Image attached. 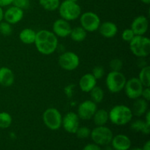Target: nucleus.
Returning <instances> with one entry per match:
<instances>
[{"label": "nucleus", "instance_id": "9d476101", "mask_svg": "<svg viewBox=\"0 0 150 150\" xmlns=\"http://www.w3.org/2000/svg\"><path fill=\"white\" fill-rule=\"evenodd\" d=\"M144 88V87L139 79L138 78L133 77L126 81L123 89L127 98L134 100L137 98H141Z\"/></svg>", "mask_w": 150, "mask_h": 150}, {"label": "nucleus", "instance_id": "6e6552de", "mask_svg": "<svg viewBox=\"0 0 150 150\" xmlns=\"http://www.w3.org/2000/svg\"><path fill=\"white\" fill-rule=\"evenodd\" d=\"M81 26L86 32H93L98 30L101 21L98 14L93 12L88 11L81 14L80 16Z\"/></svg>", "mask_w": 150, "mask_h": 150}, {"label": "nucleus", "instance_id": "72a5a7b5", "mask_svg": "<svg viewBox=\"0 0 150 150\" xmlns=\"http://www.w3.org/2000/svg\"><path fill=\"white\" fill-rule=\"evenodd\" d=\"M92 74L93 75V76L97 80H98V79H100L103 77L104 74H105V70L102 66H95L92 70Z\"/></svg>", "mask_w": 150, "mask_h": 150}, {"label": "nucleus", "instance_id": "dca6fc26", "mask_svg": "<svg viewBox=\"0 0 150 150\" xmlns=\"http://www.w3.org/2000/svg\"><path fill=\"white\" fill-rule=\"evenodd\" d=\"M111 144L114 150H129L131 147V140L125 134H118L113 136Z\"/></svg>", "mask_w": 150, "mask_h": 150}, {"label": "nucleus", "instance_id": "ea45409f", "mask_svg": "<svg viewBox=\"0 0 150 150\" xmlns=\"http://www.w3.org/2000/svg\"><path fill=\"white\" fill-rule=\"evenodd\" d=\"M142 149L143 150H150V142L149 141H147V142L144 144V145Z\"/></svg>", "mask_w": 150, "mask_h": 150}, {"label": "nucleus", "instance_id": "a19ab883", "mask_svg": "<svg viewBox=\"0 0 150 150\" xmlns=\"http://www.w3.org/2000/svg\"><path fill=\"white\" fill-rule=\"evenodd\" d=\"M4 20V10L2 7L0 6V22H1Z\"/></svg>", "mask_w": 150, "mask_h": 150}, {"label": "nucleus", "instance_id": "393cba45", "mask_svg": "<svg viewBox=\"0 0 150 150\" xmlns=\"http://www.w3.org/2000/svg\"><path fill=\"white\" fill-rule=\"evenodd\" d=\"M139 81L144 87H149L150 86V67L149 65L141 68L139 74Z\"/></svg>", "mask_w": 150, "mask_h": 150}, {"label": "nucleus", "instance_id": "f3484780", "mask_svg": "<svg viewBox=\"0 0 150 150\" xmlns=\"http://www.w3.org/2000/svg\"><path fill=\"white\" fill-rule=\"evenodd\" d=\"M79 87L83 92H89L97 86V79L92 73H86L79 80Z\"/></svg>", "mask_w": 150, "mask_h": 150}, {"label": "nucleus", "instance_id": "37998d69", "mask_svg": "<svg viewBox=\"0 0 150 150\" xmlns=\"http://www.w3.org/2000/svg\"><path fill=\"white\" fill-rule=\"evenodd\" d=\"M105 150H114V149H113L112 146H108V145H107V146L105 147Z\"/></svg>", "mask_w": 150, "mask_h": 150}, {"label": "nucleus", "instance_id": "f704fd0d", "mask_svg": "<svg viewBox=\"0 0 150 150\" xmlns=\"http://www.w3.org/2000/svg\"><path fill=\"white\" fill-rule=\"evenodd\" d=\"M142 98L144 100H146V101L150 100V89L149 87H144V88L143 91H142Z\"/></svg>", "mask_w": 150, "mask_h": 150}, {"label": "nucleus", "instance_id": "4c0bfd02", "mask_svg": "<svg viewBox=\"0 0 150 150\" xmlns=\"http://www.w3.org/2000/svg\"><path fill=\"white\" fill-rule=\"evenodd\" d=\"M13 1V0H0V6L1 7H7V6L12 4Z\"/></svg>", "mask_w": 150, "mask_h": 150}, {"label": "nucleus", "instance_id": "2eb2a0df", "mask_svg": "<svg viewBox=\"0 0 150 150\" xmlns=\"http://www.w3.org/2000/svg\"><path fill=\"white\" fill-rule=\"evenodd\" d=\"M149 21L144 16H139L135 18L131 23L130 29L134 32L135 35H144L148 31Z\"/></svg>", "mask_w": 150, "mask_h": 150}, {"label": "nucleus", "instance_id": "7c9ffc66", "mask_svg": "<svg viewBox=\"0 0 150 150\" xmlns=\"http://www.w3.org/2000/svg\"><path fill=\"white\" fill-rule=\"evenodd\" d=\"M109 67L111 71H121L123 67V62L120 59L114 58L110 62Z\"/></svg>", "mask_w": 150, "mask_h": 150}, {"label": "nucleus", "instance_id": "c03bdc74", "mask_svg": "<svg viewBox=\"0 0 150 150\" xmlns=\"http://www.w3.org/2000/svg\"><path fill=\"white\" fill-rule=\"evenodd\" d=\"M130 150H143V149H142V148L136 147V148H133V149H130Z\"/></svg>", "mask_w": 150, "mask_h": 150}, {"label": "nucleus", "instance_id": "4468645a", "mask_svg": "<svg viewBox=\"0 0 150 150\" xmlns=\"http://www.w3.org/2000/svg\"><path fill=\"white\" fill-rule=\"evenodd\" d=\"M72 27L67 21L63 18L57 19L53 23V32L58 38H66L70 35Z\"/></svg>", "mask_w": 150, "mask_h": 150}, {"label": "nucleus", "instance_id": "473e14b6", "mask_svg": "<svg viewBox=\"0 0 150 150\" xmlns=\"http://www.w3.org/2000/svg\"><path fill=\"white\" fill-rule=\"evenodd\" d=\"M12 4L23 10L29 7V6H30V0H13Z\"/></svg>", "mask_w": 150, "mask_h": 150}, {"label": "nucleus", "instance_id": "ddd939ff", "mask_svg": "<svg viewBox=\"0 0 150 150\" xmlns=\"http://www.w3.org/2000/svg\"><path fill=\"white\" fill-rule=\"evenodd\" d=\"M23 10L14 5L10 6L4 12V20L11 25L16 24L23 19Z\"/></svg>", "mask_w": 150, "mask_h": 150}, {"label": "nucleus", "instance_id": "20e7f679", "mask_svg": "<svg viewBox=\"0 0 150 150\" xmlns=\"http://www.w3.org/2000/svg\"><path fill=\"white\" fill-rule=\"evenodd\" d=\"M59 13L61 18L67 21L79 18L81 14V8L77 2L64 0L59 6Z\"/></svg>", "mask_w": 150, "mask_h": 150}, {"label": "nucleus", "instance_id": "7ed1b4c3", "mask_svg": "<svg viewBox=\"0 0 150 150\" xmlns=\"http://www.w3.org/2000/svg\"><path fill=\"white\" fill-rule=\"evenodd\" d=\"M130 50L133 55L146 58L150 54V40L144 35H136L129 42Z\"/></svg>", "mask_w": 150, "mask_h": 150}, {"label": "nucleus", "instance_id": "c9c22d12", "mask_svg": "<svg viewBox=\"0 0 150 150\" xmlns=\"http://www.w3.org/2000/svg\"><path fill=\"white\" fill-rule=\"evenodd\" d=\"M82 150H102L100 148V146L96 144H88Z\"/></svg>", "mask_w": 150, "mask_h": 150}, {"label": "nucleus", "instance_id": "a211bd4d", "mask_svg": "<svg viewBox=\"0 0 150 150\" xmlns=\"http://www.w3.org/2000/svg\"><path fill=\"white\" fill-rule=\"evenodd\" d=\"M100 34L105 38H112L118 32V27L111 21H105L100 23L98 28Z\"/></svg>", "mask_w": 150, "mask_h": 150}, {"label": "nucleus", "instance_id": "c756f323", "mask_svg": "<svg viewBox=\"0 0 150 150\" xmlns=\"http://www.w3.org/2000/svg\"><path fill=\"white\" fill-rule=\"evenodd\" d=\"M91 133V130L88 127H86V126H82V127H80L78 128V130H76V133L75 134L76 135L79 139H86V138L89 137L90 136Z\"/></svg>", "mask_w": 150, "mask_h": 150}, {"label": "nucleus", "instance_id": "39448f33", "mask_svg": "<svg viewBox=\"0 0 150 150\" xmlns=\"http://www.w3.org/2000/svg\"><path fill=\"white\" fill-rule=\"evenodd\" d=\"M127 79L121 71H111L105 78V85L111 93H119L123 90Z\"/></svg>", "mask_w": 150, "mask_h": 150}, {"label": "nucleus", "instance_id": "aec40b11", "mask_svg": "<svg viewBox=\"0 0 150 150\" xmlns=\"http://www.w3.org/2000/svg\"><path fill=\"white\" fill-rule=\"evenodd\" d=\"M133 116L136 117H142L148 111V101L143 98H139L134 100L132 108H130Z\"/></svg>", "mask_w": 150, "mask_h": 150}, {"label": "nucleus", "instance_id": "a878e982", "mask_svg": "<svg viewBox=\"0 0 150 150\" xmlns=\"http://www.w3.org/2000/svg\"><path fill=\"white\" fill-rule=\"evenodd\" d=\"M89 93H90L91 100L95 102L96 104L102 102L104 98V91L100 86H95L89 92Z\"/></svg>", "mask_w": 150, "mask_h": 150}, {"label": "nucleus", "instance_id": "bb28decb", "mask_svg": "<svg viewBox=\"0 0 150 150\" xmlns=\"http://www.w3.org/2000/svg\"><path fill=\"white\" fill-rule=\"evenodd\" d=\"M41 7L47 11H55L59 8L60 0H39Z\"/></svg>", "mask_w": 150, "mask_h": 150}, {"label": "nucleus", "instance_id": "6ab92c4d", "mask_svg": "<svg viewBox=\"0 0 150 150\" xmlns=\"http://www.w3.org/2000/svg\"><path fill=\"white\" fill-rule=\"evenodd\" d=\"M15 81V75L11 69L7 67H0V85L4 87L12 86Z\"/></svg>", "mask_w": 150, "mask_h": 150}, {"label": "nucleus", "instance_id": "a18cd8bd", "mask_svg": "<svg viewBox=\"0 0 150 150\" xmlns=\"http://www.w3.org/2000/svg\"><path fill=\"white\" fill-rule=\"evenodd\" d=\"M68 1H73V2H77L79 0H68Z\"/></svg>", "mask_w": 150, "mask_h": 150}, {"label": "nucleus", "instance_id": "e433bc0d", "mask_svg": "<svg viewBox=\"0 0 150 150\" xmlns=\"http://www.w3.org/2000/svg\"><path fill=\"white\" fill-rule=\"evenodd\" d=\"M137 63H138V66H139V67H141V68L147 66V62L146 61L145 58H144V57H139Z\"/></svg>", "mask_w": 150, "mask_h": 150}, {"label": "nucleus", "instance_id": "cd10ccee", "mask_svg": "<svg viewBox=\"0 0 150 150\" xmlns=\"http://www.w3.org/2000/svg\"><path fill=\"white\" fill-rule=\"evenodd\" d=\"M13 118L7 112H0V128L7 129L11 125Z\"/></svg>", "mask_w": 150, "mask_h": 150}, {"label": "nucleus", "instance_id": "b1692460", "mask_svg": "<svg viewBox=\"0 0 150 150\" xmlns=\"http://www.w3.org/2000/svg\"><path fill=\"white\" fill-rule=\"evenodd\" d=\"M130 128L135 132H141L143 134L148 135L150 133V125L146 124L144 120H137L130 125Z\"/></svg>", "mask_w": 150, "mask_h": 150}, {"label": "nucleus", "instance_id": "c85d7f7f", "mask_svg": "<svg viewBox=\"0 0 150 150\" xmlns=\"http://www.w3.org/2000/svg\"><path fill=\"white\" fill-rule=\"evenodd\" d=\"M13 32V28L10 23H7L5 21L0 22V33L3 36H10Z\"/></svg>", "mask_w": 150, "mask_h": 150}, {"label": "nucleus", "instance_id": "5701e85b", "mask_svg": "<svg viewBox=\"0 0 150 150\" xmlns=\"http://www.w3.org/2000/svg\"><path fill=\"white\" fill-rule=\"evenodd\" d=\"M69 36L74 42H83L84 40H86V36H87V32L81 26H76L71 29V32H70Z\"/></svg>", "mask_w": 150, "mask_h": 150}, {"label": "nucleus", "instance_id": "2f4dec72", "mask_svg": "<svg viewBox=\"0 0 150 150\" xmlns=\"http://www.w3.org/2000/svg\"><path fill=\"white\" fill-rule=\"evenodd\" d=\"M136 36L134 34V32H133L131 29H126L122 33V38L123 40L125 42H130L133 39V38Z\"/></svg>", "mask_w": 150, "mask_h": 150}, {"label": "nucleus", "instance_id": "79ce46f5", "mask_svg": "<svg viewBox=\"0 0 150 150\" xmlns=\"http://www.w3.org/2000/svg\"><path fill=\"white\" fill-rule=\"evenodd\" d=\"M141 1L146 4H149L150 3V0H141Z\"/></svg>", "mask_w": 150, "mask_h": 150}, {"label": "nucleus", "instance_id": "f8f14e48", "mask_svg": "<svg viewBox=\"0 0 150 150\" xmlns=\"http://www.w3.org/2000/svg\"><path fill=\"white\" fill-rule=\"evenodd\" d=\"M62 126L67 133H76L80 126V118L76 113L72 111L67 113L62 117Z\"/></svg>", "mask_w": 150, "mask_h": 150}, {"label": "nucleus", "instance_id": "4be33fe9", "mask_svg": "<svg viewBox=\"0 0 150 150\" xmlns=\"http://www.w3.org/2000/svg\"><path fill=\"white\" fill-rule=\"evenodd\" d=\"M94 123L96 126H103L105 125L109 120L108 111L105 109H97L95 114L92 117Z\"/></svg>", "mask_w": 150, "mask_h": 150}, {"label": "nucleus", "instance_id": "412c9836", "mask_svg": "<svg viewBox=\"0 0 150 150\" xmlns=\"http://www.w3.org/2000/svg\"><path fill=\"white\" fill-rule=\"evenodd\" d=\"M36 33L35 30L30 28H26L21 31L19 33V39L23 43L30 45L35 42L36 38Z\"/></svg>", "mask_w": 150, "mask_h": 150}, {"label": "nucleus", "instance_id": "1a4fd4ad", "mask_svg": "<svg viewBox=\"0 0 150 150\" xmlns=\"http://www.w3.org/2000/svg\"><path fill=\"white\" fill-rule=\"evenodd\" d=\"M58 62L62 69L67 71H73L80 64V59L76 53L66 51L59 56Z\"/></svg>", "mask_w": 150, "mask_h": 150}, {"label": "nucleus", "instance_id": "0eeeda50", "mask_svg": "<svg viewBox=\"0 0 150 150\" xmlns=\"http://www.w3.org/2000/svg\"><path fill=\"white\" fill-rule=\"evenodd\" d=\"M42 121L48 129L57 130L62 127V116L57 108H48L42 114Z\"/></svg>", "mask_w": 150, "mask_h": 150}, {"label": "nucleus", "instance_id": "f257e3e1", "mask_svg": "<svg viewBox=\"0 0 150 150\" xmlns=\"http://www.w3.org/2000/svg\"><path fill=\"white\" fill-rule=\"evenodd\" d=\"M34 44L39 53L43 55L54 54L57 49L58 38L53 32L42 29L36 33V38Z\"/></svg>", "mask_w": 150, "mask_h": 150}, {"label": "nucleus", "instance_id": "9b49d317", "mask_svg": "<svg viewBox=\"0 0 150 150\" xmlns=\"http://www.w3.org/2000/svg\"><path fill=\"white\" fill-rule=\"evenodd\" d=\"M98 109V105L91 100H86L81 103L78 106L77 113L80 120H92L95 111Z\"/></svg>", "mask_w": 150, "mask_h": 150}, {"label": "nucleus", "instance_id": "58836bf2", "mask_svg": "<svg viewBox=\"0 0 150 150\" xmlns=\"http://www.w3.org/2000/svg\"><path fill=\"white\" fill-rule=\"evenodd\" d=\"M145 115V122L146 123L147 125H150V111L148 110L147 111H146V114H144Z\"/></svg>", "mask_w": 150, "mask_h": 150}, {"label": "nucleus", "instance_id": "f03ea898", "mask_svg": "<svg viewBox=\"0 0 150 150\" xmlns=\"http://www.w3.org/2000/svg\"><path fill=\"white\" fill-rule=\"evenodd\" d=\"M109 120L116 125H125L133 120V113L128 106L125 105H117L108 112Z\"/></svg>", "mask_w": 150, "mask_h": 150}, {"label": "nucleus", "instance_id": "423d86ee", "mask_svg": "<svg viewBox=\"0 0 150 150\" xmlns=\"http://www.w3.org/2000/svg\"><path fill=\"white\" fill-rule=\"evenodd\" d=\"M113 132L106 126H96L91 130L90 137L94 143L99 146H107L111 144L113 139Z\"/></svg>", "mask_w": 150, "mask_h": 150}]
</instances>
